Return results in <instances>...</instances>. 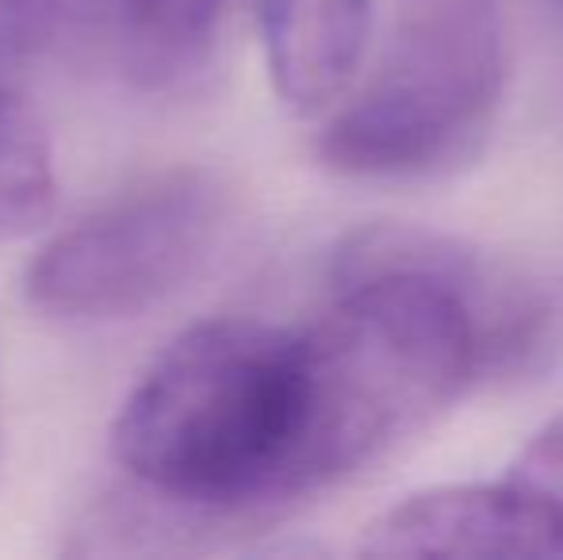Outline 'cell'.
<instances>
[{
    "instance_id": "obj_1",
    "label": "cell",
    "mask_w": 563,
    "mask_h": 560,
    "mask_svg": "<svg viewBox=\"0 0 563 560\" xmlns=\"http://www.w3.org/2000/svg\"><path fill=\"white\" fill-rule=\"evenodd\" d=\"M123 484L69 557H169L288 518L353 476L307 327L208 319L177 334L112 422Z\"/></svg>"
},
{
    "instance_id": "obj_2",
    "label": "cell",
    "mask_w": 563,
    "mask_h": 560,
    "mask_svg": "<svg viewBox=\"0 0 563 560\" xmlns=\"http://www.w3.org/2000/svg\"><path fill=\"white\" fill-rule=\"evenodd\" d=\"M506 89L498 0H395L376 74L319 135L327 169L361 180L438 177L472 162Z\"/></svg>"
},
{
    "instance_id": "obj_3",
    "label": "cell",
    "mask_w": 563,
    "mask_h": 560,
    "mask_svg": "<svg viewBox=\"0 0 563 560\" xmlns=\"http://www.w3.org/2000/svg\"><path fill=\"white\" fill-rule=\"evenodd\" d=\"M223 223L227 188L211 169L154 173L46 239L23 270V299L58 322L134 319L200 270Z\"/></svg>"
},
{
    "instance_id": "obj_4",
    "label": "cell",
    "mask_w": 563,
    "mask_h": 560,
    "mask_svg": "<svg viewBox=\"0 0 563 560\" xmlns=\"http://www.w3.org/2000/svg\"><path fill=\"white\" fill-rule=\"evenodd\" d=\"M361 557H563V503L518 480L426 487L379 510Z\"/></svg>"
},
{
    "instance_id": "obj_5",
    "label": "cell",
    "mask_w": 563,
    "mask_h": 560,
    "mask_svg": "<svg viewBox=\"0 0 563 560\" xmlns=\"http://www.w3.org/2000/svg\"><path fill=\"white\" fill-rule=\"evenodd\" d=\"M273 89L296 116L338 108L372 43L376 0H257Z\"/></svg>"
},
{
    "instance_id": "obj_6",
    "label": "cell",
    "mask_w": 563,
    "mask_h": 560,
    "mask_svg": "<svg viewBox=\"0 0 563 560\" xmlns=\"http://www.w3.org/2000/svg\"><path fill=\"white\" fill-rule=\"evenodd\" d=\"M115 15L131 74L173 89L208 66L223 0H115Z\"/></svg>"
},
{
    "instance_id": "obj_7",
    "label": "cell",
    "mask_w": 563,
    "mask_h": 560,
    "mask_svg": "<svg viewBox=\"0 0 563 560\" xmlns=\"http://www.w3.org/2000/svg\"><path fill=\"white\" fill-rule=\"evenodd\" d=\"M54 157L23 85L0 77V239H20L54 211Z\"/></svg>"
},
{
    "instance_id": "obj_8",
    "label": "cell",
    "mask_w": 563,
    "mask_h": 560,
    "mask_svg": "<svg viewBox=\"0 0 563 560\" xmlns=\"http://www.w3.org/2000/svg\"><path fill=\"white\" fill-rule=\"evenodd\" d=\"M35 54H81L104 35L115 0H15Z\"/></svg>"
},
{
    "instance_id": "obj_9",
    "label": "cell",
    "mask_w": 563,
    "mask_h": 560,
    "mask_svg": "<svg viewBox=\"0 0 563 560\" xmlns=\"http://www.w3.org/2000/svg\"><path fill=\"white\" fill-rule=\"evenodd\" d=\"M510 480H518V484L563 503V415L544 422L541 430L529 438V446L521 449L518 461H514Z\"/></svg>"
}]
</instances>
